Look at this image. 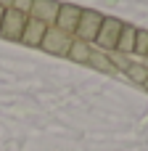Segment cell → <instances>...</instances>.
<instances>
[{"instance_id":"cell-1","label":"cell","mask_w":148,"mask_h":151,"mask_svg":"<svg viewBox=\"0 0 148 151\" xmlns=\"http://www.w3.org/2000/svg\"><path fill=\"white\" fill-rule=\"evenodd\" d=\"M122 21L119 19H111V16H103V24H101V29H98V35H95V45L106 53V50H117V40H119V32H122Z\"/></svg>"},{"instance_id":"cell-4","label":"cell","mask_w":148,"mask_h":151,"mask_svg":"<svg viewBox=\"0 0 148 151\" xmlns=\"http://www.w3.org/2000/svg\"><path fill=\"white\" fill-rule=\"evenodd\" d=\"M71 42H74L71 35H66V32H61V29H56V27H48V32H45L40 48L48 50V53H53V56H66L69 48H71Z\"/></svg>"},{"instance_id":"cell-9","label":"cell","mask_w":148,"mask_h":151,"mask_svg":"<svg viewBox=\"0 0 148 151\" xmlns=\"http://www.w3.org/2000/svg\"><path fill=\"white\" fill-rule=\"evenodd\" d=\"M90 56H93L90 42H82V40H74V42H71V48H69V53H66V58L77 61V64H87V61H90Z\"/></svg>"},{"instance_id":"cell-5","label":"cell","mask_w":148,"mask_h":151,"mask_svg":"<svg viewBox=\"0 0 148 151\" xmlns=\"http://www.w3.org/2000/svg\"><path fill=\"white\" fill-rule=\"evenodd\" d=\"M79 16H82V8H79V5L64 3V5L58 8V16H56V29H61V32H66V35H74Z\"/></svg>"},{"instance_id":"cell-15","label":"cell","mask_w":148,"mask_h":151,"mask_svg":"<svg viewBox=\"0 0 148 151\" xmlns=\"http://www.w3.org/2000/svg\"><path fill=\"white\" fill-rule=\"evenodd\" d=\"M3 13H5V5H0V21H3Z\"/></svg>"},{"instance_id":"cell-6","label":"cell","mask_w":148,"mask_h":151,"mask_svg":"<svg viewBox=\"0 0 148 151\" xmlns=\"http://www.w3.org/2000/svg\"><path fill=\"white\" fill-rule=\"evenodd\" d=\"M58 8H61V3H56V0H32L29 16H32V19H40V21H45V24L50 27V24H56Z\"/></svg>"},{"instance_id":"cell-14","label":"cell","mask_w":148,"mask_h":151,"mask_svg":"<svg viewBox=\"0 0 148 151\" xmlns=\"http://www.w3.org/2000/svg\"><path fill=\"white\" fill-rule=\"evenodd\" d=\"M0 5H5V8H11V0H0Z\"/></svg>"},{"instance_id":"cell-12","label":"cell","mask_w":148,"mask_h":151,"mask_svg":"<svg viewBox=\"0 0 148 151\" xmlns=\"http://www.w3.org/2000/svg\"><path fill=\"white\" fill-rule=\"evenodd\" d=\"M135 53H140V56L148 53V32L146 29H138V35H135Z\"/></svg>"},{"instance_id":"cell-2","label":"cell","mask_w":148,"mask_h":151,"mask_svg":"<svg viewBox=\"0 0 148 151\" xmlns=\"http://www.w3.org/2000/svg\"><path fill=\"white\" fill-rule=\"evenodd\" d=\"M26 19L29 16L21 13V11H16V8H5L3 21H0V35L5 40H21V32L26 27Z\"/></svg>"},{"instance_id":"cell-13","label":"cell","mask_w":148,"mask_h":151,"mask_svg":"<svg viewBox=\"0 0 148 151\" xmlns=\"http://www.w3.org/2000/svg\"><path fill=\"white\" fill-rule=\"evenodd\" d=\"M11 8H16V11H21V13H26V16H29L32 0H11Z\"/></svg>"},{"instance_id":"cell-16","label":"cell","mask_w":148,"mask_h":151,"mask_svg":"<svg viewBox=\"0 0 148 151\" xmlns=\"http://www.w3.org/2000/svg\"><path fill=\"white\" fill-rule=\"evenodd\" d=\"M143 88H146V90H148V80H146V82H143Z\"/></svg>"},{"instance_id":"cell-7","label":"cell","mask_w":148,"mask_h":151,"mask_svg":"<svg viewBox=\"0 0 148 151\" xmlns=\"http://www.w3.org/2000/svg\"><path fill=\"white\" fill-rule=\"evenodd\" d=\"M45 32H48V24L40 21V19H32V16H29V19H26V27H24V32H21V42L37 48V45L42 42Z\"/></svg>"},{"instance_id":"cell-17","label":"cell","mask_w":148,"mask_h":151,"mask_svg":"<svg viewBox=\"0 0 148 151\" xmlns=\"http://www.w3.org/2000/svg\"><path fill=\"white\" fill-rule=\"evenodd\" d=\"M146 56H148V53H146Z\"/></svg>"},{"instance_id":"cell-11","label":"cell","mask_w":148,"mask_h":151,"mask_svg":"<svg viewBox=\"0 0 148 151\" xmlns=\"http://www.w3.org/2000/svg\"><path fill=\"white\" fill-rule=\"evenodd\" d=\"M124 72H127V77H130L132 82H140V85H143L148 80V66L146 64H130Z\"/></svg>"},{"instance_id":"cell-8","label":"cell","mask_w":148,"mask_h":151,"mask_svg":"<svg viewBox=\"0 0 148 151\" xmlns=\"http://www.w3.org/2000/svg\"><path fill=\"white\" fill-rule=\"evenodd\" d=\"M135 35H138V29L135 27H130V24H124L122 27V32H119V40H117V53H135Z\"/></svg>"},{"instance_id":"cell-3","label":"cell","mask_w":148,"mask_h":151,"mask_svg":"<svg viewBox=\"0 0 148 151\" xmlns=\"http://www.w3.org/2000/svg\"><path fill=\"white\" fill-rule=\"evenodd\" d=\"M101 24H103V16L98 11H82V16L77 21V29H74V37L82 40V42H93L98 29H101Z\"/></svg>"},{"instance_id":"cell-10","label":"cell","mask_w":148,"mask_h":151,"mask_svg":"<svg viewBox=\"0 0 148 151\" xmlns=\"http://www.w3.org/2000/svg\"><path fill=\"white\" fill-rule=\"evenodd\" d=\"M90 66H95V69H101V72H117V66L111 64V58L103 53V50H93V56H90V61H87Z\"/></svg>"}]
</instances>
